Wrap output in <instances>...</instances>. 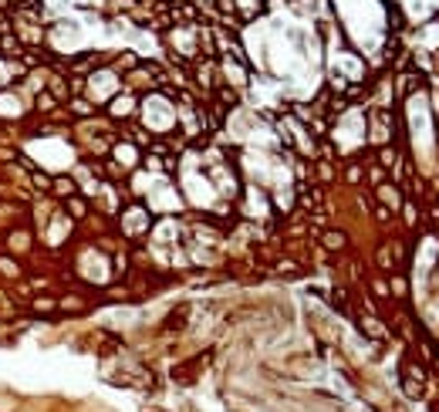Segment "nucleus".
<instances>
[{
  "instance_id": "nucleus-1",
  "label": "nucleus",
  "mask_w": 439,
  "mask_h": 412,
  "mask_svg": "<svg viewBox=\"0 0 439 412\" xmlns=\"http://www.w3.org/2000/svg\"><path fill=\"white\" fill-rule=\"evenodd\" d=\"M375 200H378V206H385L389 213L402 210V193H398V186H392V183H382L378 193H375Z\"/></svg>"
},
{
  "instance_id": "nucleus-2",
  "label": "nucleus",
  "mask_w": 439,
  "mask_h": 412,
  "mask_svg": "<svg viewBox=\"0 0 439 412\" xmlns=\"http://www.w3.org/2000/svg\"><path fill=\"white\" fill-rule=\"evenodd\" d=\"M125 233H132V237H138V233H146V210L142 206H132L129 213H125Z\"/></svg>"
},
{
  "instance_id": "nucleus-3",
  "label": "nucleus",
  "mask_w": 439,
  "mask_h": 412,
  "mask_svg": "<svg viewBox=\"0 0 439 412\" xmlns=\"http://www.w3.org/2000/svg\"><path fill=\"white\" fill-rule=\"evenodd\" d=\"M321 247H325V250H345V247H348V237H345L342 230H325V233H321Z\"/></svg>"
},
{
  "instance_id": "nucleus-4",
  "label": "nucleus",
  "mask_w": 439,
  "mask_h": 412,
  "mask_svg": "<svg viewBox=\"0 0 439 412\" xmlns=\"http://www.w3.org/2000/svg\"><path fill=\"white\" fill-rule=\"evenodd\" d=\"M358 324H362V331H365L368 338H385V324L378 321V318H372V315H362V318H358Z\"/></svg>"
},
{
  "instance_id": "nucleus-5",
  "label": "nucleus",
  "mask_w": 439,
  "mask_h": 412,
  "mask_svg": "<svg viewBox=\"0 0 439 412\" xmlns=\"http://www.w3.org/2000/svg\"><path fill=\"white\" fill-rule=\"evenodd\" d=\"M65 206L71 210V217H85V213H88V203H85L78 193H74V196H65Z\"/></svg>"
},
{
  "instance_id": "nucleus-6",
  "label": "nucleus",
  "mask_w": 439,
  "mask_h": 412,
  "mask_svg": "<svg viewBox=\"0 0 439 412\" xmlns=\"http://www.w3.org/2000/svg\"><path fill=\"white\" fill-rule=\"evenodd\" d=\"M125 112H135V98H125V102L118 98V102L112 105V115H115V119H129Z\"/></svg>"
},
{
  "instance_id": "nucleus-7",
  "label": "nucleus",
  "mask_w": 439,
  "mask_h": 412,
  "mask_svg": "<svg viewBox=\"0 0 439 412\" xmlns=\"http://www.w3.org/2000/svg\"><path fill=\"white\" fill-rule=\"evenodd\" d=\"M51 186H54V193L74 196V179H71V176H57V179H51Z\"/></svg>"
},
{
  "instance_id": "nucleus-8",
  "label": "nucleus",
  "mask_w": 439,
  "mask_h": 412,
  "mask_svg": "<svg viewBox=\"0 0 439 412\" xmlns=\"http://www.w3.org/2000/svg\"><path fill=\"white\" fill-rule=\"evenodd\" d=\"M118 71H135L138 68V54H132V51H125V54H118Z\"/></svg>"
},
{
  "instance_id": "nucleus-9",
  "label": "nucleus",
  "mask_w": 439,
  "mask_h": 412,
  "mask_svg": "<svg viewBox=\"0 0 439 412\" xmlns=\"http://www.w3.org/2000/svg\"><path fill=\"white\" fill-rule=\"evenodd\" d=\"M54 108H57V98L48 95V91H41V95H37V112H54Z\"/></svg>"
},
{
  "instance_id": "nucleus-10",
  "label": "nucleus",
  "mask_w": 439,
  "mask_h": 412,
  "mask_svg": "<svg viewBox=\"0 0 439 412\" xmlns=\"http://www.w3.org/2000/svg\"><path fill=\"white\" fill-rule=\"evenodd\" d=\"M54 304H57L54 298H34V311H37V315H51Z\"/></svg>"
},
{
  "instance_id": "nucleus-11",
  "label": "nucleus",
  "mask_w": 439,
  "mask_h": 412,
  "mask_svg": "<svg viewBox=\"0 0 439 412\" xmlns=\"http://www.w3.org/2000/svg\"><path fill=\"white\" fill-rule=\"evenodd\" d=\"M0 270H4L7 277H21V264L10 260V257H0Z\"/></svg>"
},
{
  "instance_id": "nucleus-12",
  "label": "nucleus",
  "mask_w": 439,
  "mask_h": 412,
  "mask_svg": "<svg viewBox=\"0 0 439 412\" xmlns=\"http://www.w3.org/2000/svg\"><path fill=\"white\" fill-rule=\"evenodd\" d=\"M378 159H382V166H395V149L382 146V152H378Z\"/></svg>"
},
{
  "instance_id": "nucleus-13",
  "label": "nucleus",
  "mask_w": 439,
  "mask_h": 412,
  "mask_svg": "<svg viewBox=\"0 0 439 412\" xmlns=\"http://www.w3.org/2000/svg\"><path fill=\"white\" fill-rule=\"evenodd\" d=\"M368 179L382 186V183H385V172H382V166H368Z\"/></svg>"
},
{
  "instance_id": "nucleus-14",
  "label": "nucleus",
  "mask_w": 439,
  "mask_h": 412,
  "mask_svg": "<svg viewBox=\"0 0 439 412\" xmlns=\"http://www.w3.org/2000/svg\"><path fill=\"white\" fill-rule=\"evenodd\" d=\"M372 291H375V294H382V298H389V287H385L382 277H375V281H372Z\"/></svg>"
},
{
  "instance_id": "nucleus-15",
  "label": "nucleus",
  "mask_w": 439,
  "mask_h": 412,
  "mask_svg": "<svg viewBox=\"0 0 439 412\" xmlns=\"http://www.w3.org/2000/svg\"><path fill=\"white\" fill-rule=\"evenodd\" d=\"M378 264L385 267V270H389L392 267V257H389V247H378Z\"/></svg>"
},
{
  "instance_id": "nucleus-16",
  "label": "nucleus",
  "mask_w": 439,
  "mask_h": 412,
  "mask_svg": "<svg viewBox=\"0 0 439 412\" xmlns=\"http://www.w3.org/2000/svg\"><path fill=\"white\" fill-rule=\"evenodd\" d=\"M345 176H348V183H358V179H362V166H348Z\"/></svg>"
},
{
  "instance_id": "nucleus-17",
  "label": "nucleus",
  "mask_w": 439,
  "mask_h": 412,
  "mask_svg": "<svg viewBox=\"0 0 439 412\" xmlns=\"http://www.w3.org/2000/svg\"><path fill=\"white\" fill-rule=\"evenodd\" d=\"M34 183H37V186H41V189H48V186H51V179L44 176V172H34Z\"/></svg>"
}]
</instances>
